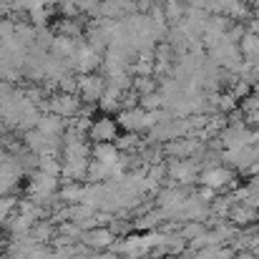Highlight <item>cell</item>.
I'll return each instance as SVG.
<instances>
[{"label": "cell", "instance_id": "1", "mask_svg": "<svg viewBox=\"0 0 259 259\" xmlns=\"http://www.w3.org/2000/svg\"><path fill=\"white\" fill-rule=\"evenodd\" d=\"M91 136H93L96 141H101V144H108V141H113V136H116V126H113L108 118H103V121H98V123L91 128Z\"/></svg>", "mask_w": 259, "mask_h": 259}, {"label": "cell", "instance_id": "2", "mask_svg": "<svg viewBox=\"0 0 259 259\" xmlns=\"http://www.w3.org/2000/svg\"><path fill=\"white\" fill-rule=\"evenodd\" d=\"M86 242L93 244V247H108L113 242V237H111L108 229H93L91 234H86Z\"/></svg>", "mask_w": 259, "mask_h": 259}, {"label": "cell", "instance_id": "3", "mask_svg": "<svg viewBox=\"0 0 259 259\" xmlns=\"http://www.w3.org/2000/svg\"><path fill=\"white\" fill-rule=\"evenodd\" d=\"M204 181H206L209 186H222V184L229 181V174L224 171V169H214V171H209L204 176Z\"/></svg>", "mask_w": 259, "mask_h": 259}]
</instances>
